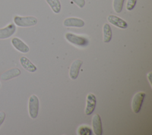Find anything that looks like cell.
<instances>
[{"label": "cell", "instance_id": "obj_1", "mask_svg": "<svg viewBox=\"0 0 152 135\" xmlns=\"http://www.w3.org/2000/svg\"><path fill=\"white\" fill-rule=\"evenodd\" d=\"M15 25L21 27H27L35 26L37 23V19L33 16L21 17L15 15L13 18Z\"/></svg>", "mask_w": 152, "mask_h": 135}, {"label": "cell", "instance_id": "obj_2", "mask_svg": "<svg viewBox=\"0 0 152 135\" xmlns=\"http://www.w3.org/2000/svg\"><path fill=\"white\" fill-rule=\"evenodd\" d=\"M39 101L37 96L32 95L28 99V113L31 118H36L38 115Z\"/></svg>", "mask_w": 152, "mask_h": 135}, {"label": "cell", "instance_id": "obj_3", "mask_svg": "<svg viewBox=\"0 0 152 135\" xmlns=\"http://www.w3.org/2000/svg\"><path fill=\"white\" fill-rule=\"evenodd\" d=\"M65 38L69 42L80 46H86L88 43V40L87 38L71 33H66Z\"/></svg>", "mask_w": 152, "mask_h": 135}, {"label": "cell", "instance_id": "obj_4", "mask_svg": "<svg viewBox=\"0 0 152 135\" xmlns=\"http://www.w3.org/2000/svg\"><path fill=\"white\" fill-rule=\"evenodd\" d=\"M145 96V93L142 92H138L134 95L132 101V108L134 113L137 114L140 112L141 108Z\"/></svg>", "mask_w": 152, "mask_h": 135}, {"label": "cell", "instance_id": "obj_5", "mask_svg": "<svg viewBox=\"0 0 152 135\" xmlns=\"http://www.w3.org/2000/svg\"><path fill=\"white\" fill-rule=\"evenodd\" d=\"M96 104V98L94 95L90 93L87 96L86 106L85 109V113L87 115H91L95 109Z\"/></svg>", "mask_w": 152, "mask_h": 135}, {"label": "cell", "instance_id": "obj_6", "mask_svg": "<svg viewBox=\"0 0 152 135\" xmlns=\"http://www.w3.org/2000/svg\"><path fill=\"white\" fill-rule=\"evenodd\" d=\"M16 32V26L10 23L4 28L0 29V39H6L11 37Z\"/></svg>", "mask_w": 152, "mask_h": 135}, {"label": "cell", "instance_id": "obj_7", "mask_svg": "<svg viewBox=\"0 0 152 135\" xmlns=\"http://www.w3.org/2000/svg\"><path fill=\"white\" fill-rule=\"evenodd\" d=\"M11 44L15 49L21 53H27L30 50L29 47L18 37H13L11 39Z\"/></svg>", "mask_w": 152, "mask_h": 135}, {"label": "cell", "instance_id": "obj_8", "mask_svg": "<svg viewBox=\"0 0 152 135\" xmlns=\"http://www.w3.org/2000/svg\"><path fill=\"white\" fill-rule=\"evenodd\" d=\"M83 63V61L81 59H76L71 64L70 67V70H69V77L72 80H75L80 72V68Z\"/></svg>", "mask_w": 152, "mask_h": 135}, {"label": "cell", "instance_id": "obj_9", "mask_svg": "<svg viewBox=\"0 0 152 135\" xmlns=\"http://www.w3.org/2000/svg\"><path fill=\"white\" fill-rule=\"evenodd\" d=\"M92 127L93 131L96 135L102 134V124L101 118L97 114L93 115L92 118Z\"/></svg>", "mask_w": 152, "mask_h": 135}, {"label": "cell", "instance_id": "obj_10", "mask_svg": "<svg viewBox=\"0 0 152 135\" xmlns=\"http://www.w3.org/2000/svg\"><path fill=\"white\" fill-rule=\"evenodd\" d=\"M107 21L110 24L121 29H126L128 27V24L125 20L114 15H109L107 17Z\"/></svg>", "mask_w": 152, "mask_h": 135}, {"label": "cell", "instance_id": "obj_11", "mask_svg": "<svg viewBox=\"0 0 152 135\" xmlns=\"http://www.w3.org/2000/svg\"><path fill=\"white\" fill-rule=\"evenodd\" d=\"M21 74V71L18 68H12L4 72L1 76V79L4 81H7L13 78L17 77Z\"/></svg>", "mask_w": 152, "mask_h": 135}, {"label": "cell", "instance_id": "obj_12", "mask_svg": "<svg viewBox=\"0 0 152 135\" xmlns=\"http://www.w3.org/2000/svg\"><path fill=\"white\" fill-rule=\"evenodd\" d=\"M84 24L85 23L83 20L75 17L67 18L64 21V25L65 27H82Z\"/></svg>", "mask_w": 152, "mask_h": 135}, {"label": "cell", "instance_id": "obj_13", "mask_svg": "<svg viewBox=\"0 0 152 135\" xmlns=\"http://www.w3.org/2000/svg\"><path fill=\"white\" fill-rule=\"evenodd\" d=\"M20 62L21 66L27 71L34 73L37 70L36 67L26 57L21 56L20 58Z\"/></svg>", "mask_w": 152, "mask_h": 135}, {"label": "cell", "instance_id": "obj_14", "mask_svg": "<svg viewBox=\"0 0 152 135\" xmlns=\"http://www.w3.org/2000/svg\"><path fill=\"white\" fill-rule=\"evenodd\" d=\"M103 41L105 43H108L110 41L112 36V32L110 26L109 24L106 23L103 27Z\"/></svg>", "mask_w": 152, "mask_h": 135}, {"label": "cell", "instance_id": "obj_15", "mask_svg": "<svg viewBox=\"0 0 152 135\" xmlns=\"http://www.w3.org/2000/svg\"><path fill=\"white\" fill-rule=\"evenodd\" d=\"M46 2L49 4L52 11L58 14L60 12L61 9V4L59 0H45Z\"/></svg>", "mask_w": 152, "mask_h": 135}, {"label": "cell", "instance_id": "obj_16", "mask_svg": "<svg viewBox=\"0 0 152 135\" xmlns=\"http://www.w3.org/2000/svg\"><path fill=\"white\" fill-rule=\"evenodd\" d=\"M124 1L125 0H113V7L116 13H120L122 11Z\"/></svg>", "mask_w": 152, "mask_h": 135}, {"label": "cell", "instance_id": "obj_17", "mask_svg": "<svg viewBox=\"0 0 152 135\" xmlns=\"http://www.w3.org/2000/svg\"><path fill=\"white\" fill-rule=\"evenodd\" d=\"M78 134L79 135H91L92 134V130L89 127L81 126L78 129Z\"/></svg>", "mask_w": 152, "mask_h": 135}, {"label": "cell", "instance_id": "obj_18", "mask_svg": "<svg viewBox=\"0 0 152 135\" xmlns=\"http://www.w3.org/2000/svg\"><path fill=\"white\" fill-rule=\"evenodd\" d=\"M137 0H128L126 5V8L128 11H131L132 10L137 3Z\"/></svg>", "mask_w": 152, "mask_h": 135}, {"label": "cell", "instance_id": "obj_19", "mask_svg": "<svg viewBox=\"0 0 152 135\" xmlns=\"http://www.w3.org/2000/svg\"><path fill=\"white\" fill-rule=\"evenodd\" d=\"M71 1L74 2L80 8L84 7L86 4L85 0H71Z\"/></svg>", "mask_w": 152, "mask_h": 135}, {"label": "cell", "instance_id": "obj_20", "mask_svg": "<svg viewBox=\"0 0 152 135\" xmlns=\"http://www.w3.org/2000/svg\"><path fill=\"white\" fill-rule=\"evenodd\" d=\"M5 117H6V114L5 113V112L1 111L0 112V127L4 122Z\"/></svg>", "mask_w": 152, "mask_h": 135}, {"label": "cell", "instance_id": "obj_21", "mask_svg": "<svg viewBox=\"0 0 152 135\" xmlns=\"http://www.w3.org/2000/svg\"><path fill=\"white\" fill-rule=\"evenodd\" d=\"M151 72H150L148 74H147V79L150 82V84H151Z\"/></svg>", "mask_w": 152, "mask_h": 135}, {"label": "cell", "instance_id": "obj_22", "mask_svg": "<svg viewBox=\"0 0 152 135\" xmlns=\"http://www.w3.org/2000/svg\"><path fill=\"white\" fill-rule=\"evenodd\" d=\"M1 83H0V87H1Z\"/></svg>", "mask_w": 152, "mask_h": 135}]
</instances>
